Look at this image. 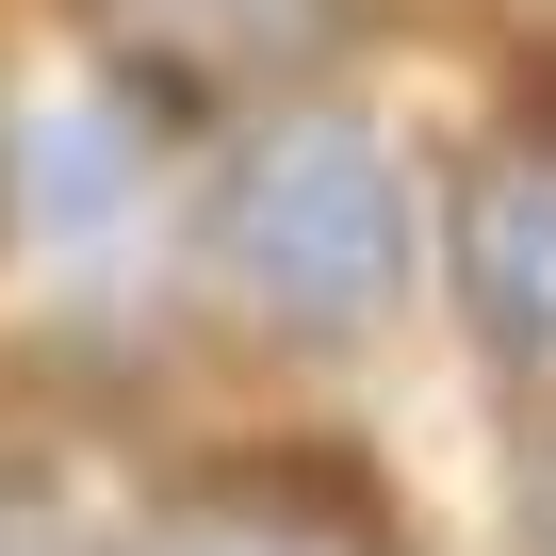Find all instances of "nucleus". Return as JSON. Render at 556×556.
<instances>
[{"mask_svg": "<svg viewBox=\"0 0 556 556\" xmlns=\"http://www.w3.org/2000/svg\"><path fill=\"white\" fill-rule=\"evenodd\" d=\"M180 556H295V540H180Z\"/></svg>", "mask_w": 556, "mask_h": 556, "instance_id": "nucleus-4", "label": "nucleus"}, {"mask_svg": "<svg viewBox=\"0 0 556 556\" xmlns=\"http://www.w3.org/2000/svg\"><path fill=\"white\" fill-rule=\"evenodd\" d=\"M213 278L262 328H312V344L377 328L409 295V180H393V148L361 115H312V99L262 115L229 148V180H213Z\"/></svg>", "mask_w": 556, "mask_h": 556, "instance_id": "nucleus-1", "label": "nucleus"}, {"mask_svg": "<svg viewBox=\"0 0 556 556\" xmlns=\"http://www.w3.org/2000/svg\"><path fill=\"white\" fill-rule=\"evenodd\" d=\"M377 0H66V34L148 83V99H262V83H312L328 50H361Z\"/></svg>", "mask_w": 556, "mask_h": 556, "instance_id": "nucleus-2", "label": "nucleus"}, {"mask_svg": "<svg viewBox=\"0 0 556 556\" xmlns=\"http://www.w3.org/2000/svg\"><path fill=\"white\" fill-rule=\"evenodd\" d=\"M458 278H475V328L523 377H556V148H507L458 197Z\"/></svg>", "mask_w": 556, "mask_h": 556, "instance_id": "nucleus-3", "label": "nucleus"}, {"mask_svg": "<svg viewBox=\"0 0 556 556\" xmlns=\"http://www.w3.org/2000/svg\"><path fill=\"white\" fill-rule=\"evenodd\" d=\"M0 556H17V507H0Z\"/></svg>", "mask_w": 556, "mask_h": 556, "instance_id": "nucleus-5", "label": "nucleus"}]
</instances>
